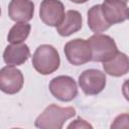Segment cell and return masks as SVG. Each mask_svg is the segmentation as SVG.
Here are the masks:
<instances>
[{
    "label": "cell",
    "mask_w": 129,
    "mask_h": 129,
    "mask_svg": "<svg viewBox=\"0 0 129 129\" xmlns=\"http://www.w3.org/2000/svg\"><path fill=\"white\" fill-rule=\"evenodd\" d=\"M39 17L48 26H57L64 17V6L59 0H42Z\"/></svg>",
    "instance_id": "obj_7"
},
{
    "label": "cell",
    "mask_w": 129,
    "mask_h": 129,
    "mask_svg": "<svg viewBox=\"0 0 129 129\" xmlns=\"http://www.w3.org/2000/svg\"><path fill=\"white\" fill-rule=\"evenodd\" d=\"M49 91L53 97L62 102L74 100L78 94V87L75 80L69 76H58L49 83Z\"/></svg>",
    "instance_id": "obj_4"
},
{
    "label": "cell",
    "mask_w": 129,
    "mask_h": 129,
    "mask_svg": "<svg viewBox=\"0 0 129 129\" xmlns=\"http://www.w3.org/2000/svg\"><path fill=\"white\" fill-rule=\"evenodd\" d=\"M101 8L105 19L110 25L123 22L128 18L127 2L123 0H104Z\"/></svg>",
    "instance_id": "obj_9"
},
{
    "label": "cell",
    "mask_w": 129,
    "mask_h": 129,
    "mask_svg": "<svg viewBox=\"0 0 129 129\" xmlns=\"http://www.w3.org/2000/svg\"><path fill=\"white\" fill-rule=\"evenodd\" d=\"M88 43L91 48V60L93 61H107L118 51L114 39L109 35L96 33L88 39Z\"/></svg>",
    "instance_id": "obj_3"
},
{
    "label": "cell",
    "mask_w": 129,
    "mask_h": 129,
    "mask_svg": "<svg viewBox=\"0 0 129 129\" xmlns=\"http://www.w3.org/2000/svg\"><path fill=\"white\" fill-rule=\"evenodd\" d=\"M59 54L57 50L49 44L39 45L33 53L32 64L41 75H49L59 67Z\"/></svg>",
    "instance_id": "obj_2"
},
{
    "label": "cell",
    "mask_w": 129,
    "mask_h": 129,
    "mask_svg": "<svg viewBox=\"0 0 129 129\" xmlns=\"http://www.w3.org/2000/svg\"><path fill=\"white\" fill-rule=\"evenodd\" d=\"M22 73L13 66H7L0 70V90L6 94L18 93L23 86Z\"/></svg>",
    "instance_id": "obj_8"
},
{
    "label": "cell",
    "mask_w": 129,
    "mask_h": 129,
    "mask_svg": "<svg viewBox=\"0 0 129 129\" xmlns=\"http://www.w3.org/2000/svg\"><path fill=\"white\" fill-rule=\"evenodd\" d=\"M82 15L77 10H69L59 25L56 26L57 32L61 36H69L82 28Z\"/></svg>",
    "instance_id": "obj_12"
},
{
    "label": "cell",
    "mask_w": 129,
    "mask_h": 129,
    "mask_svg": "<svg viewBox=\"0 0 129 129\" xmlns=\"http://www.w3.org/2000/svg\"><path fill=\"white\" fill-rule=\"evenodd\" d=\"M30 56V51L25 43H11L8 45L3 53V59L8 66L23 64Z\"/></svg>",
    "instance_id": "obj_11"
},
{
    "label": "cell",
    "mask_w": 129,
    "mask_h": 129,
    "mask_svg": "<svg viewBox=\"0 0 129 129\" xmlns=\"http://www.w3.org/2000/svg\"><path fill=\"white\" fill-rule=\"evenodd\" d=\"M64 53L68 60L74 66H81L91 60V48L88 40L76 38L66 43Z\"/></svg>",
    "instance_id": "obj_5"
},
{
    "label": "cell",
    "mask_w": 129,
    "mask_h": 129,
    "mask_svg": "<svg viewBox=\"0 0 129 129\" xmlns=\"http://www.w3.org/2000/svg\"><path fill=\"white\" fill-rule=\"evenodd\" d=\"M76 115L73 107H59L55 104L49 105L36 118L35 126L41 129H60L63 123Z\"/></svg>",
    "instance_id": "obj_1"
},
{
    "label": "cell",
    "mask_w": 129,
    "mask_h": 129,
    "mask_svg": "<svg viewBox=\"0 0 129 129\" xmlns=\"http://www.w3.org/2000/svg\"><path fill=\"white\" fill-rule=\"evenodd\" d=\"M8 13L13 21L27 22L33 17L34 4L30 0H11Z\"/></svg>",
    "instance_id": "obj_10"
},
{
    "label": "cell",
    "mask_w": 129,
    "mask_h": 129,
    "mask_svg": "<svg viewBox=\"0 0 129 129\" xmlns=\"http://www.w3.org/2000/svg\"><path fill=\"white\" fill-rule=\"evenodd\" d=\"M0 15H1V9H0Z\"/></svg>",
    "instance_id": "obj_18"
},
{
    "label": "cell",
    "mask_w": 129,
    "mask_h": 129,
    "mask_svg": "<svg viewBox=\"0 0 129 129\" xmlns=\"http://www.w3.org/2000/svg\"><path fill=\"white\" fill-rule=\"evenodd\" d=\"M123 1H125V2H127V0H123Z\"/></svg>",
    "instance_id": "obj_19"
},
{
    "label": "cell",
    "mask_w": 129,
    "mask_h": 129,
    "mask_svg": "<svg viewBox=\"0 0 129 129\" xmlns=\"http://www.w3.org/2000/svg\"><path fill=\"white\" fill-rule=\"evenodd\" d=\"M104 71L113 77H121L126 75L129 70L128 57L125 53L117 51V53L107 61L103 62Z\"/></svg>",
    "instance_id": "obj_13"
},
{
    "label": "cell",
    "mask_w": 129,
    "mask_h": 129,
    "mask_svg": "<svg viewBox=\"0 0 129 129\" xmlns=\"http://www.w3.org/2000/svg\"><path fill=\"white\" fill-rule=\"evenodd\" d=\"M69 129L71 128H92V125H90L88 122H86L85 120L81 119V118H78L76 119L74 122H72L69 126H68Z\"/></svg>",
    "instance_id": "obj_16"
},
{
    "label": "cell",
    "mask_w": 129,
    "mask_h": 129,
    "mask_svg": "<svg viewBox=\"0 0 129 129\" xmlns=\"http://www.w3.org/2000/svg\"><path fill=\"white\" fill-rule=\"evenodd\" d=\"M79 85L86 95H97L106 86V75L99 70H86L79 77Z\"/></svg>",
    "instance_id": "obj_6"
},
{
    "label": "cell",
    "mask_w": 129,
    "mask_h": 129,
    "mask_svg": "<svg viewBox=\"0 0 129 129\" xmlns=\"http://www.w3.org/2000/svg\"><path fill=\"white\" fill-rule=\"evenodd\" d=\"M30 32V24L26 22H17L8 33L7 40L10 43H22Z\"/></svg>",
    "instance_id": "obj_15"
},
{
    "label": "cell",
    "mask_w": 129,
    "mask_h": 129,
    "mask_svg": "<svg viewBox=\"0 0 129 129\" xmlns=\"http://www.w3.org/2000/svg\"><path fill=\"white\" fill-rule=\"evenodd\" d=\"M72 2H74V3H78V4H82V3H85V2H87L88 0H71Z\"/></svg>",
    "instance_id": "obj_17"
},
{
    "label": "cell",
    "mask_w": 129,
    "mask_h": 129,
    "mask_svg": "<svg viewBox=\"0 0 129 129\" xmlns=\"http://www.w3.org/2000/svg\"><path fill=\"white\" fill-rule=\"evenodd\" d=\"M88 26L95 33L103 32L111 26L103 15L101 5H95L88 11Z\"/></svg>",
    "instance_id": "obj_14"
}]
</instances>
